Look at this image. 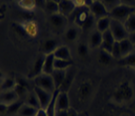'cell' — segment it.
Here are the masks:
<instances>
[{"instance_id": "14", "label": "cell", "mask_w": 135, "mask_h": 116, "mask_svg": "<svg viewBox=\"0 0 135 116\" xmlns=\"http://www.w3.org/2000/svg\"><path fill=\"white\" fill-rule=\"evenodd\" d=\"M76 9L73 0H61L59 2V13L67 18L72 16Z\"/></svg>"}, {"instance_id": "32", "label": "cell", "mask_w": 135, "mask_h": 116, "mask_svg": "<svg viewBox=\"0 0 135 116\" xmlns=\"http://www.w3.org/2000/svg\"><path fill=\"white\" fill-rule=\"evenodd\" d=\"M74 66L73 61H66V60H59L55 58V70H63L67 71L71 66Z\"/></svg>"}, {"instance_id": "26", "label": "cell", "mask_w": 135, "mask_h": 116, "mask_svg": "<svg viewBox=\"0 0 135 116\" xmlns=\"http://www.w3.org/2000/svg\"><path fill=\"white\" fill-rule=\"evenodd\" d=\"M66 75H67V71H63V70H55L54 72L52 74V78L54 79L57 89H59L62 86L64 80L66 79Z\"/></svg>"}, {"instance_id": "4", "label": "cell", "mask_w": 135, "mask_h": 116, "mask_svg": "<svg viewBox=\"0 0 135 116\" xmlns=\"http://www.w3.org/2000/svg\"><path fill=\"white\" fill-rule=\"evenodd\" d=\"M109 30L110 32L112 33L116 42H120L122 40L127 39V38H129V33L127 32L126 28L124 26V23H122V22L111 19Z\"/></svg>"}, {"instance_id": "11", "label": "cell", "mask_w": 135, "mask_h": 116, "mask_svg": "<svg viewBox=\"0 0 135 116\" xmlns=\"http://www.w3.org/2000/svg\"><path fill=\"white\" fill-rule=\"evenodd\" d=\"M59 46V41L57 39H55V38H47L41 43L40 52L43 55L53 54Z\"/></svg>"}, {"instance_id": "7", "label": "cell", "mask_w": 135, "mask_h": 116, "mask_svg": "<svg viewBox=\"0 0 135 116\" xmlns=\"http://www.w3.org/2000/svg\"><path fill=\"white\" fill-rule=\"evenodd\" d=\"M18 25L20 26L21 30L29 38H37L39 35V25L38 23L33 19L21 21Z\"/></svg>"}, {"instance_id": "9", "label": "cell", "mask_w": 135, "mask_h": 116, "mask_svg": "<svg viewBox=\"0 0 135 116\" xmlns=\"http://www.w3.org/2000/svg\"><path fill=\"white\" fill-rule=\"evenodd\" d=\"M89 15H90V12L89 8H76V11L72 15L74 24L80 27V29H83L85 22L89 19Z\"/></svg>"}, {"instance_id": "23", "label": "cell", "mask_w": 135, "mask_h": 116, "mask_svg": "<svg viewBox=\"0 0 135 116\" xmlns=\"http://www.w3.org/2000/svg\"><path fill=\"white\" fill-rule=\"evenodd\" d=\"M120 44V50H121V59L126 57L127 55L131 54L132 52L135 51V47L132 44V42L129 40V38H127L125 40L119 42Z\"/></svg>"}, {"instance_id": "24", "label": "cell", "mask_w": 135, "mask_h": 116, "mask_svg": "<svg viewBox=\"0 0 135 116\" xmlns=\"http://www.w3.org/2000/svg\"><path fill=\"white\" fill-rule=\"evenodd\" d=\"M17 84L16 78L13 76H3L1 80V91L13 90Z\"/></svg>"}, {"instance_id": "1", "label": "cell", "mask_w": 135, "mask_h": 116, "mask_svg": "<svg viewBox=\"0 0 135 116\" xmlns=\"http://www.w3.org/2000/svg\"><path fill=\"white\" fill-rule=\"evenodd\" d=\"M113 100L118 103H124L132 99L133 97V88L127 83H121L115 89L113 93Z\"/></svg>"}, {"instance_id": "20", "label": "cell", "mask_w": 135, "mask_h": 116, "mask_svg": "<svg viewBox=\"0 0 135 116\" xmlns=\"http://www.w3.org/2000/svg\"><path fill=\"white\" fill-rule=\"evenodd\" d=\"M53 54H54L56 59H59V60H66V61H72L73 60L71 51L69 49V47L66 45H60Z\"/></svg>"}, {"instance_id": "3", "label": "cell", "mask_w": 135, "mask_h": 116, "mask_svg": "<svg viewBox=\"0 0 135 116\" xmlns=\"http://www.w3.org/2000/svg\"><path fill=\"white\" fill-rule=\"evenodd\" d=\"M33 81L35 86L40 87V88H42L44 90L49 91L51 93H54L57 90L55 83H54V79L52 78V75L41 74L37 78H35L33 79Z\"/></svg>"}, {"instance_id": "18", "label": "cell", "mask_w": 135, "mask_h": 116, "mask_svg": "<svg viewBox=\"0 0 135 116\" xmlns=\"http://www.w3.org/2000/svg\"><path fill=\"white\" fill-rule=\"evenodd\" d=\"M76 69H75V66H71L70 69H68L66 79L64 80L62 86L59 88L60 90L68 92L69 89L72 87V84H73V83H74V79H75V76H76Z\"/></svg>"}, {"instance_id": "45", "label": "cell", "mask_w": 135, "mask_h": 116, "mask_svg": "<svg viewBox=\"0 0 135 116\" xmlns=\"http://www.w3.org/2000/svg\"><path fill=\"white\" fill-rule=\"evenodd\" d=\"M93 1H95V0H93Z\"/></svg>"}, {"instance_id": "28", "label": "cell", "mask_w": 135, "mask_h": 116, "mask_svg": "<svg viewBox=\"0 0 135 116\" xmlns=\"http://www.w3.org/2000/svg\"><path fill=\"white\" fill-rule=\"evenodd\" d=\"M18 5L20 8L27 12L35 11V9L37 8L36 0H18Z\"/></svg>"}, {"instance_id": "42", "label": "cell", "mask_w": 135, "mask_h": 116, "mask_svg": "<svg viewBox=\"0 0 135 116\" xmlns=\"http://www.w3.org/2000/svg\"><path fill=\"white\" fill-rule=\"evenodd\" d=\"M36 116H48L46 109H42V108L39 109L38 112H37V114H36Z\"/></svg>"}, {"instance_id": "8", "label": "cell", "mask_w": 135, "mask_h": 116, "mask_svg": "<svg viewBox=\"0 0 135 116\" xmlns=\"http://www.w3.org/2000/svg\"><path fill=\"white\" fill-rule=\"evenodd\" d=\"M33 90L35 92V94L38 97V100L40 102V105H41V108L42 109H47V107L49 106L51 100L54 96V93H51L49 91L44 90L42 88H40L38 86H33Z\"/></svg>"}, {"instance_id": "13", "label": "cell", "mask_w": 135, "mask_h": 116, "mask_svg": "<svg viewBox=\"0 0 135 116\" xmlns=\"http://www.w3.org/2000/svg\"><path fill=\"white\" fill-rule=\"evenodd\" d=\"M81 33V29L76 25H69L67 29L64 31V37L65 40L69 43H75L80 38V35Z\"/></svg>"}, {"instance_id": "16", "label": "cell", "mask_w": 135, "mask_h": 116, "mask_svg": "<svg viewBox=\"0 0 135 116\" xmlns=\"http://www.w3.org/2000/svg\"><path fill=\"white\" fill-rule=\"evenodd\" d=\"M70 97L66 91L59 90L57 96V103H56V111L57 110H70Z\"/></svg>"}, {"instance_id": "2", "label": "cell", "mask_w": 135, "mask_h": 116, "mask_svg": "<svg viewBox=\"0 0 135 116\" xmlns=\"http://www.w3.org/2000/svg\"><path fill=\"white\" fill-rule=\"evenodd\" d=\"M133 13H135V7L120 4L117 7H115L112 11H110L109 17L113 20H117L124 23L128 19V17Z\"/></svg>"}, {"instance_id": "19", "label": "cell", "mask_w": 135, "mask_h": 116, "mask_svg": "<svg viewBox=\"0 0 135 116\" xmlns=\"http://www.w3.org/2000/svg\"><path fill=\"white\" fill-rule=\"evenodd\" d=\"M20 99L19 96L17 95L15 90H7L1 91V104L5 106H10L11 104L17 102Z\"/></svg>"}, {"instance_id": "31", "label": "cell", "mask_w": 135, "mask_h": 116, "mask_svg": "<svg viewBox=\"0 0 135 116\" xmlns=\"http://www.w3.org/2000/svg\"><path fill=\"white\" fill-rule=\"evenodd\" d=\"M119 64L122 66H128V67H135V51L131 54L127 55L126 57L120 59Z\"/></svg>"}, {"instance_id": "36", "label": "cell", "mask_w": 135, "mask_h": 116, "mask_svg": "<svg viewBox=\"0 0 135 116\" xmlns=\"http://www.w3.org/2000/svg\"><path fill=\"white\" fill-rule=\"evenodd\" d=\"M102 4L105 6V8L108 10V12L112 11L115 7L120 5V0H99Z\"/></svg>"}, {"instance_id": "21", "label": "cell", "mask_w": 135, "mask_h": 116, "mask_svg": "<svg viewBox=\"0 0 135 116\" xmlns=\"http://www.w3.org/2000/svg\"><path fill=\"white\" fill-rule=\"evenodd\" d=\"M54 71H55V56L54 54L46 55L43 66V74L52 75Z\"/></svg>"}, {"instance_id": "35", "label": "cell", "mask_w": 135, "mask_h": 116, "mask_svg": "<svg viewBox=\"0 0 135 116\" xmlns=\"http://www.w3.org/2000/svg\"><path fill=\"white\" fill-rule=\"evenodd\" d=\"M124 26L129 34L135 33V13L131 14L130 16L128 17V19L124 22Z\"/></svg>"}, {"instance_id": "38", "label": "cell", "mask_w": 135, "mask_h": 116, "mask_svg": "<svg viewBox=\"0 0 135 116\" xmlns=\"http://www.w3.org/2000/svg\"><path fill=\"white\" fill-rule=\"evenodd\" d=\"M111 55L115 60H120L121 59V50H120V44L119 42H115L112 50H111Z\"/></svg>"}, {"instance_id": "17", "label": "cell", "mask_w": 135, "mask_h": 116, "mask_svg": "<svg viewBox=\"0 0 135 116\" xmlns=\"http://www.w3.org/2000/svg\"><path fill=\"white\" fill-rule=\"evenodd\" d=\"M115 42L116 41H115L112 33L110 32V30H107L104 33H102V44H101L100 49L111 54V50H112V47Z\"/></svg>"}, {"instance_id": "43", "label": "cell", "mask_w": 135, "mask_h": 116, "mask_svg": "<svg viewBox=\"0 0 135 116\" xmlns=\"http://www.w3.org/2000/svg\"><path fill=\"white\" fill-rule=\"evenodd\" d=\"M129 40L132 42V44H133L135 47V33L129 34Z\"/></svg>"}, {"instance_id": "37", "label": "cell", "mask_w": 135, "mask_h": 116, "mask_svg": "<svg viewBox=\"0 0 135 116\" xmlns=\"http://www.w3.org/2000/svg\"><path fill=\"white\" fill-rule=\"evenodd\" d=\"M76 8H89L93 0H73Z\"/></svg>"}, {"instance_id": "29", "label": "cell", "mask_w": 135, "mask_h": 116, "mask_svg": "<svg viewBox=\"0 0 135 116\" xmlns=\"http://www.w3.org/2000/svg\"><path fill=\"white\" fill-rule=\"evenodd\" d=\"M24 102L31 105V106H33V107L37 108V109H41V105H40V102H39L38 100V97L35 94L34 90L30 91L29 94L27 95V97L24 100Z\"/></svg>"}, {"instance_id": "40", "label": "cell", "mask_w": 135, "mask_h": 116, "mask_svg": "<svg viewBox=\"0 0 135 116\" xmlns=\"http://www.w3.org/2000/svg\"><path fill=\"white\" fill-rule=\"evenodd\" d=\"M55 116H70L69 110H57Z\"/></svg>"}, {"instance_id": "22", "label": "cell", "mask_w": 135, "mask_h": 116, "mask_svg": "<svg viewBox=\"0 0 135 116\" xmlns=\"http://www.w3.org/2000/svg\"><path fill=\"white\" fill-rule=\"evenodd\" d=\"M98 54H97V61L100 64L101 66H109L111 62H113L115 59L112 57V55L106 52V51H103L101 49H98Z\"/></svg>"}, {"instance_id": "6", "label": "cell", "mask_w": 135, "mask_h": 116, "mask_svg": "<svg viewBox=\"0 0 135 116\" xmlns=\"http://www.w3.org/2000/svg\"><path fill=\"white\" fill-rule=\"evenodd\" d=\"M93 94V84L89 80H84L76 88V98L80 102H86Z\"/></svg>"}, {"instance_id": "41", "label": "cell", "mask_w": 135, "mask_h": 116, "mask_svg": "<svg viewBox=\"0 0 135 116\" xmlns=\"http://www.w3.org/2000/svg\"><path fill=\"white\" fill-rule=\"evenodd\" d=\"M37 2V7H41L42 9L45 8V5H46V0H36Z\"/></svg>"}, {"instance_id": "30", "label": "cell", "mask_w": 135, "mask_h": 116, "mask_svg": "<svg viewBox=\"0 0 135 116\" xmlns=\"http://www.w3.org/2000/svg\"><path fill=\"white\" fill-rule=\"evenodd\" d=\"M89 46L88 43H84V42H80L76 46V55L80 57V58H85L88 57L89 52Z\"/></svg>"}, {"instance_id": "44", "label": "cell", "mask_w": 135, "mask_h": 116, "mask_svg": "<svg viewBox=\"0 0 135 116\" xmlns=\"http://www.w3.org/2000/svg\"><path fill=\"white\" fill-rule=\"evenodd\" d=\"M46 1H56V2H58V3H59L61 0H46Z\"/></svg>"}, {"instance_id": "34", "label": "cell", "mask_w": 135, "mask_h": 116, "mask_svg": "<svg viewBox=\"0 0 135 116\" xmlns=\"http://www.w3.org/2000/svg\"><path fill=\"white\" fill-rule=\"evenodd\" d=\"M24 103V100L22 99H19L17 102L15 103L11 104L10 106H7V109H6V112H5V114H7V115H13V114H17L18 111H19V109L20 107L22 106V104Z\"/></svg>"}, {"instance_id": "12", "label": "cell", "mask_w": 135, "mask_h": 116, "mask_svg": "<svg viewBox=\"0 0 135 116\" xmlns=\"http://www.w3.org/2000/svg\"><path fill=\"white\" fill-rule=\"evenodd\" d=\"M45 57H46V55L40 54L38 57H37V59L35 60L33 66H32L29 75H28V78H29V79H34L35 78H37L38 75L43 74V66H44Z\"/></svg>"}, {"instance_id": "39", "label": "cell", "mask_w": 135, "mask_h": 116, "mask_svg": "<svg viewBox=\"0 0 135 116\" xmlns=\"http://www.w3.org/2000/svg\"><path fill=\"white\" fill-rule=\"evenodd\" d=\"M120 3L126 6H131L135 7V0H120Z\"/></svg>"}, {"instance_id": "5", "label": "cell", "mask_w": 135, "mask_h": 116, "mask_svg": "<svg viewBox=\"0 0 135 116\" xmlns=\"http://www.w3.org/2000/svg\"><path fill=\"white\" fill-rule=\"evenodd\" d=\"M47 21L49 23V25L56 31H65L67 29L68 21L69 18L65 17L64 15L57 13V14H53V15H49L47 18Z\"/></svg>"}, {"instance_id": "27", "label": "cell", "mask_w": 135, "mask_h": 116, "mask_svg": "<svg viewBox=\"0 0 135 116\" xmlns=\"http://www.w3.org/2000/svg\"><path fill=\"white\" fill-rule=\"evenodd\" d=\"M38 110L39 109H37V108L33 107V106H31V105L24 102V103L22 104L21 107H20V109H19L17 115L18 116H36Z\"/></svg>"}, {"instance_id": "10", "label": "cell", "mask_w": 135, "mask_h": 116, "mask_svg": "<svg viewBox=\"0 0 135 116\" xmlns=\"http://www.w3.org/2000/svg\"><path fill=\"white\" fill-rule=\"evenodd\" d=\"M89 12L91 13L95 19H99V18H102V17H106L109 16V12L108 10L105 8V6L101 3L99 0H95L93 1V4L89 6Z\"/></svg>"}, {"instance_id": "15", "label": "cell", "mask_w": 135, "mask_h": 116, "mask_svg": "<svg viewBox=\"0 0 135 116\" xmlns=\"http://www.w3.org/2000/svg\"><path fill=\"white\" fill-rule=\"evenodd\" d=\"M88 44L89 48L93 50H98L100 49L101 44H102V33L97 29L91 31L89 34V39H88Z\"/></svg>"}, {"instance_id": "33", "label": "cell", "mask_w": 135, "mask_h": 116, "mask_svg": "<svg viewBox=\"0 0 135 116\" xmlns=\"http://www.w3.org/2000/svg\"><path fill=\"white\" fill-rule=\"evenodd\" d=\"M44 10L49 15L57 14V13H59V3L56 1H47Z\"/></svg>"}, {"instance_id": "25", "label": "cell", "mask_w": 135, "mask_h": 116, "mask_svg": "<svg viewBox=\"0 0 135 116\" xmlns=\"http://www.w3.org/2000/svg\"><path fill=\"white\" fill-rule=\"evenodd\" d=\"M110 23H111V18L109 16L102 17L97 20V25H95V29L99 31L100 33H104L105 31L109 30Z\"/></svg>"}]
</instances>
